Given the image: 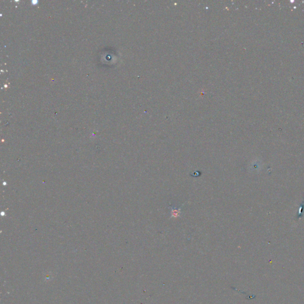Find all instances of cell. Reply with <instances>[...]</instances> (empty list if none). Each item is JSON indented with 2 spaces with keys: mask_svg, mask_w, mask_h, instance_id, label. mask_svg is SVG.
I'll return each mask as SVG.
<instances>
[{
  "mask_svg": "<svg viewBox=\"0 0 304 304\" xmlns=\"http://www.w3.org/2000/svg\"><path fill=\"white\" fill-rule=\"evenodd\" d=\"M183 205H182L183 206ZM182 206L179 208H177L175 207H169V208L171 210V218H177L181 216V208Z\"/></svg>",
  "mask_w": 304,
  "mask_h": 304,
  "instance_id": "6da1fadb",
  "label": "cell"
}]
</instances>
